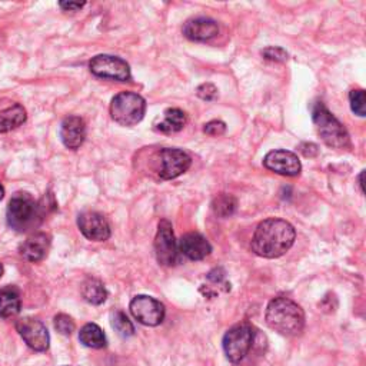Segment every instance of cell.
<instances>
[{
    "instance_id": "1",
    "label": "cell",
    "mask_w": 366,
    "mask_h": 366,
    "mask_svg": "<svg viewBox=\"0 0 366 366\" xmlns=\"http://www.w3.org/2000/svg\"><path fill=\"white\" fill-rule=\"evenodd\" d=\"M295 239V228L288 220L271 218L258 225L251 248L261 258L275 259L285 255L293 247Z\"/></svg>"
},
{
    "instance_id": "2",
    "label": "cell",
    "mask_w": 366,
    "mask_h": 366,
    "mask_svg": "<svg viewBox=\"0 0 366 366\" xmlns=\"http://www.w3.org/2000/svg\"><path fill=\"white\" fill-rule=\"evenodd\" d=\"M265 319L271 329L285 336H297L305 326L303 309L285 296H278L269 302Z\"/></svg>"
},
{
    "instance_id": "3",
    "label": "cell",
    "mask_w": 366,
    "mask_h": 366,
    "mask_svg": "<svg viewBox=\"0 0 366 366\" xmlns=\"http://www.w3.org/2000/svg\"><path fill=\"white\" fill-rule=\"evenodd\" d=\"M46 205L36 202L26 192L15 194L8 206V225L20 233L37 228L49 209Z\"/></svg>"
},
{
    "instance_id": "4",
    "label": "cell",
    "mask_w": 366,
    "mask_h": 366,
    "mask_svg": "<svg viewBox=\"0 0 366 366\" xmlns=\"http://www.w3.org/2000/svg\"><path fill=\"white\" fill-rule=\"evenodd\" d=\"M312 120L325 145L333 149H346L350 146V138L346 128L328 110L322 102L312 106Z\"/></svg>"
},
{
    "instance_id": "5",
    "label": "cell",
    "mask_w": 366,
    "mask_h": 366,
    "mask_svg": "<svg viewBox=\"0 0 366 366\" xmlns=\"http://www.w3.org/2000/svg\"><path fill=\"white\" fill-rule=\"evenodd\" d=\"M146 112L145 99L134 92H122L110 102V116L120 126H135Z\"/></svg>"
},
{
    "instance_id": "6",
    "label": "cell",
    "mask_w": 366,
    "mask_h": 366,
    "mask_svg": "<svg viewBox=\"0 0 366 366\" xmlns=\"http://www.w3.org/2000/svg\"><path fill=\"white\" fill-rule=\"evenodd\" d=\"M255 341V329L249 324H239L230 328L223 336V350L226 358L237 363L245 358Z\"/></svg>"
},
{
    "instance_id": "7",
    "label": "cell",
    "mask_w": 366,
    "mask_h": 366,
    "mask_svg": "<svg viewBox=\"0 0 366 366\" xmlns=\"http://www.w3.org/2000/svg\"><path fill=\"white\" fill-rule=\"evenodd\" d=\"M89 69L95 76L107 81L128 82L132 78L131 68L125 60L112 54L95 56L89 62Z\"/></svg>"
},
{
    "instance_id": "8",
    "label": "cell",
    "mask_w": 366,
    "mask_h": 366,
    "mask_svg": "<svg viewBox=\"0 0 366 366\" xmlns=\"http://www.w3.org/2000/svg\"><path fill=\"white\" fill-rule=\"evenodd\" d=\"M134 318L145 326H158L165 319V305L148 295H138L132 299L129 307Z\"/></svg>"
},
{
    "instance_id": "9",
    "label": "cell",
    "mask_w": 366,
    "mask_h": 366,
    "mask_svg": "<svg viewBox=\"0 0 366 366\" xmlns=\"http://www.w3.org/2000/svg\"><path fill=\"white\" fill-rule=\"evenodd\" d=\"M155 254L162 266H172L177 262V243L173 235V226L167 219L159 222L155 237Z\"/></svg>"
},
{
    "instance_id": "10",
    "label": "cell",
    "mask_w": 366,
    "mask_h": 366,
    "mask_svg": "<svg viewBox=\"0 0 366 366\" xmlns=\"http://www.w3.org/2000/svg\"><path fill=\"white\" fill-rule=\"evenodd\" d=\"M192 165V158L180 149L165 148L159 152L158 175L163 180L175 179L185 173Z\"/></svg>"
},
{
    "instance_id": "11",
    "label": "cell",
    "mask_w": 366,
    "mask_h": 366,
    "mask_svg": "<svg viewBox=\"0 0 366 366\" xmlns=\"http://www.w3.org/2000/svg\"><path fill=\"white\" fill-rule=\"evenodd\" d=\"M16 329L23 338L26 345L36 352H45L49 349V332L46 326L36 318H22L16 322Z\"/></svg>"
},
{
    "instance_id": "12",
    "label": "cell",
    "mask_w": 366,
    "mask_h": 366,
    "mask_svg": "<svg viewBox=\"0 0 366 366\" xmlns=\"http://www.w3.org/2000/svg\"><path fill=\"white\" fill-rule=\"evenodd\" d=\"M264 166L278 175L282 176H297L302 170V163L293 152L289 150H272L264 159Z\"/></svg>"
},
{
    "instance_id": "13",
    "label": "cell",
    "mask_w": 366,
    "mask_h": 366,
    "mask_svg": "<svg viewBox=\"0 0 366 366\" xmlns=\"http://www.w3.org/2000/svg\"><path fill=\"white\" fill-rule=\"evenodd\" d=\"M78 226L83 236L93 242H105L110 237V225L99 212H83L78 218Z\"/></svg>"
},
{
    "instance_id": "14",
    "label": "cell",
    "mask_w": 366,
    "mask_h": 366,
    "mask_svg": "<svg viewBox=\"0 0 366 366\" xmlns=\"http://www.w3.org/2000/svg\"><path fill=\"white\" fill-rule=\"evenodd\" d=\"M177 249L183 256H187L191 261H202L212 252L209 240L196 232H191L182 236Z\"/></svg>"
},
{
    "instance_id": "15",
    "label": "cell",
    "mask_w": 366,
    "mask_h": 366,
    "mask_svg": "<svg viewBox=\"0 0 366 366\" xmlns=\"http://www.w3.org/2000/svg\"><path fill=\"white\" fill-rule=\"evenodd\" d=\"M60 139L68 149H79L86 139L85 120L79 116H68L60 126Z\"/></svg>"
},
{
    "instance_id": "16",
    "label": "cell",
    "mask_w": 366,
    "mask_h": 366,
    "mask_svg": "<svg viewBox=\"0 0 366 366\" xmlns=\"http://www.w3.org/2000/svg\"><path fill=\"white\" fill-rule=\"evenodd\" d=\"M219 33L218 23L211 18L191 19L183 26V35L194 42H206Z\"/></svg>"
},
{
    "instance_id": "17",
    "label": "cell",
    "mask_w": 366,
    "mask_h": 366,
    "mask_svg": "<svg viewBox=\"0 0 366 366\" xmlns=\"http://www.w3.org/2000/svg\"><path fill=\"white\" fill-rule=\"evenodd\" d=\"M50 248V237L46 233H35L20 247V255L29 262H40L46 258Z\"/></svg>"
},
{
    "instance_id": "18",
    "label": "cell",
    "mask_w": 366,
    "mask_h": 366,
    "mask_svg": "<svg viewBox=\"0 0 366 366\" xmlns=\"http://www.w3.org/2000/svg\"><path fill=\"white\" fill-rule=\"evenodd\" d=\"M187 122H188V116L185 112L177 107H170L163 112V117L158 122V124H155V129L166 135L177 134L185 128Z\"/></svg>"
},
{
    "instance_id": "19",
    "label": "cell",
    "mask_w": 366,
    "mask_h": 366,
    "mask_svg": "<svg viewBox=\"0 0 366 366\" xmlns=\"http://www.w3.org/2000/svg\"><path fill=\"white\" fill-rule=\"evenodd\" d=\"M26 110L22 105L13 103L12 106L0 110V134H8L26 122Z\"/></svg>"
},
{
    "instance_id": "20",
    "label": "cell",
    "mask_w": 366,
    "mask_h": 366,
    "mask_svg": "<svg viewBox=\"0 0 366 366\" xmlns=\"http://www.w3.org/2000/svg\"><path fill=\"white\" fill-rule=\"evenodd\" d=\"M22 302L19 290L13 286L0 289V318H13L20 312Z\"/></svg>"
},
{
    "instance_id": "21",
    "label": "cell",
    "mask_w": 366,
    "mask_h": 366,
    "mask_svg": "<svg viewBox=\"0 0 366 366\" xmlns=\"http://www.w3.org/2000/svg\"><path fill=\"white\" fill-rule=\"evenodd\" d=\"M81 293L83 299L90 305H102L107 297V292L103 283L95 278H89L82 283Z\"/></svg>"
},
{
    "instance_id": "22",
    "label": "cell",
    "mask_w": 366,
    "mask_h": 366,
    "mask_svg": "<svg viewBox=\"0 0 366 366\" xmlns=\"http://www.w3.org/2000/svg\"><path fill=\"white\" fill-rule=\"evenodd\" d=\"M81 342L92 349H102L106 346V336L96 324H86L79 332Z\"/></svg>"
},
{
    "instance_id": "23",
    "label": "cell",
    "mask_w": 366,
    "mask_h": 366,
    "mask_svg": "<svg viewBox=\"0 0 366 366\" xmlns=\"http://www.w3.org/2000/svg\"><path fill=\"white\" fill-rule=\"evenodd\" d=\"M237 209V199L229 194H219L212 201V211L219 218H229Z\"/></svg>"
},
{
    "instance_id": "24",
    "label": "cell",
    "mask_w": 366,
    "mask_h": 366,
    "mask_svg": "<svg viewBox=\"0 0 366 366\" xmlns=\"http://www.w3.org/2000/svg\"><path fill=\"white\" fill-rule=\"evenodd\" d=\"M110 322H112V328L122 336V338H129L135 333V326L134 324L129 321V318L122 312V311H116L112 314L110 317Z\"/></svg>"
},
{
    "instance_id": "25",
    "label": "cell",
    "mask_w": 366,
    "mask_h": 366,
    "mask_svg": "<svg viewBox=\"0 0 366 366\" xmlns=\"http://www.w3.org/2000/svg\"><path fill=\"white\" fill-rule=\"evenodd\" d=\"M349 102H350V109L355 114H358L360 117H363L366 114V96H365L363 89L350 90Z\"/></svg>"
},
{
    "instance_id": "26",
    "label": "cell",
    "mask_w": 366,
    "mask_h": 366,
    "mask_svg": "<svg viewBox=\"0 0 366 366\" xmlns=\"http://www.w3.org/2000/svg\"><path fill=\"white\" fill-rule=\"evenodd\" d=\"M54 329L60 333V335H65L69 336L75 332L76 325L75 321L65 314H59L57 317H54Z\"/></svg>"
},
{
    "instance_id": "27",
    "label": "cell",
    "mask_w": 366,
    "mask_h": 366,
    "mask_svg": "<svg viewBox=\"0 0 366 366\" xmlns=\"http://www.w3.org/2000/svg\"><path fill=\"white\" fill-rule=\"evenodd\" d=\"M262 56L271 62H285L288 59V52L279 46H269L262 50Z\"/></svg>"
},
{
    "instance_id": "28",
    "label": "cell",
    "mask_w": 366,
    "mask_h": 366,
    "mask_svg": "<svg viewBox=\"0 0 366 366\" xmlns=\"http://www.w3.org/2000/svg\"><path fill=\"white\" fill-rule=\"evenodd\" d=\"M196 95L205 102H212L218 98V88L213 83H203L196 89Z\"/></svg>"
},
{
    "instance_id": "29",
    "label": "cell",
    "mask_w": 366,
    "mask_h": 366,
    "mask_svg": "<svg viewBox=\"0 0 366 366\" xmlns=\"http://www.w3.org/2000/svg\"><path fill=\"white\" fill-rule=\"evenodd\" d=\"M203 132L209 136H222L226 132V124L222 120H211L203 126Z\"/></svg>"
},
{
    "instance_id": "30",
    "label": "cell",
    "mask_w": 366,
    "mask_h": 366,
    "mask_svg": "<svg viewBox=\"0 0 366 366\" xmlns=\"http://www.w3.org/2000/svg\"><path fill=\"white\" fill-rule=\"evenodd\" d=\"M225 275L226 273L222 268H216L208 273V279L215 285H222V283H225Z\"/></svg>"
},
{
    "instance_id": "31",
    "label": "cell",
    "mask_w": 366,
    "mask_h": 366,
    "mask_svg": "<svg viewBox=\"0 0 366 366\" xmlns=\"http://www.w3.org/2000/svg\"><path fill=\"white\" fill-rule=\"evenodd\" d=\"M86 4H78V2H60L59 6L66 12H78L81 11Z\"/></svg>"
},
{
    "instance_id": "32",
    "label": "cell",
    "mask_w": 366,
    "mask_h": 366,
    "mask_svg": "<svg viewBox=\"0 0 366 366\" xmlns=\"http://www.w3.org/2000/svg\"><path fill=\"white\" fill-rule=\"evenodd\" d=\"M4 196H5V188H4L2 185H0V201L4 199Z\"/></svg>"
},
{
    "instance_id": "33",
    "label": "cell",
    "mask_w": 366,
    "mask_h": 366,
    "mask_svg": "<svg viewBox=\"0 0 366 366\" xmlns=\"http://www.w3.org/2000/svg\"><path fill=\"white\" fill-rule=\"evenodd\" d=\"M2 275H4V266L0 264V278H2Z\"/></svg>"
}]
</instances>
